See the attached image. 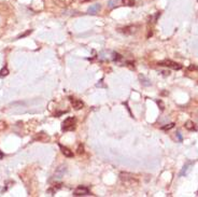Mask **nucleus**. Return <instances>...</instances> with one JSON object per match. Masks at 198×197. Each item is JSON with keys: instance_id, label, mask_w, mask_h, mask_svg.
I'll list each match as a JSON object with an SVG mask.
<instances>
[{"instance_id": "obj_1", "label": "nucleus", "mask_w": 198, "mask_h": 197, "mask_svg": "<svg viewBox=\"0 0 198 197\" xmlns=\"http://www.w3.org/2000/svg\"><path fill=\"white\" fill-rule=\"evenodd\" d=\"M120 179L121 181L129 187H135V185H138V180L135 178L134 175H131L129 173H120Z\"/></svg>"}, {"instance_id": "obj_2", "label": "nucleus", "mask_w": 198, "mask_h": 197, "mask_svg": "<svg viewBox=\"0 0 198 197\" xmlns=\"http://www.w3.org/2000/svg\"><path fill=\"white\" fill-rule=\"evenodd\" d=\"M75 124H77V120L75 117H68L61 124V129L64 131H70L75 128Z\"/></svg>"}, {"instance_id": "obj_3", "label": "nucleus", "mask_w": 198, "mask_h": 197, "mask_svg": "<svg viewBox=\"0 0 198 197\" xmlns=\"http://www.w3.org/2000/svg\"><path fill=\"white\" fill-rule=\"evenodd\" d=\"M158 66L171 68V69H174V70H181V69H182V65H181V64H178L176 63V61H172V60L170 59H165L163 60V61H159Z\"/></svg>"}, {"instance_id": "obj_4", "label": "nucleus", "mask_w": 198, "mask_h": 197, "mask_svg": "<svg viewBox=\"0 0 198 197\" xmlns=\"http://www.w3.org/2000/svg\"><path fill=\"white\" fill-rule=\"evenodd\" d=\"M89 194H91V192H89V187H83V185H80L73 191L74 196H86V195H89Z\"/></svg>"}, {"instance_id": "obj_5", "label": "nucleus", "mask_w": 198, "mask_h": 197, "mask_svg": "<svg viewBox=\"0 0 198 197\" xmlns=\"http://www.w3.org/2000/svg\"><path fill=\"white\" fill-rule=\"evenodd\" d=\"M70 101L74 110H81L82 108L84 107V102L82 101V100H80V99H75L70 97Z\"/></svg>"}, {"instance_id": "obj_6", "label": "nucleus", "mask_w": 198, "mask_h": 197, "mask_svg": "<svg viewBox=\"0 0 198 197\" xmlns=\"http://www.w3.org/2000/svg\"><path fill=\"white\" fill-rule=\"evenodd\" d=\"M59 149L60 151H61V153H63L66 157H73V152L71 151L70 149H68L67 147H64V145L59 144Z\"/></svg>"}, {"instance_id": "obj_7", "label": "nucleus", "mask_w": 198, "mask_h": 197, "mask_svg": "<svg viewBox=\"0 0 198 197\" xmlns=\"http://www.w3.org/2000/svg\"><path fill=\"white\" fill-rule=\"evenodd\" d=\"M135 29H136L135 26H126V27L120 28V31L125 34V35H131V34H134L135 32Z\"/></svg>"}, {"instance_id": "obj_8", "label": "nucleus", "mask_w": 198, "mask_h": 197, "mask_svg": "<svg viewBox=\"0 0 198 197\" xmlns=\"http://www.w3.org/2000/svg\"><path fill=\"white\" fill-rule=\"evenodd\" d=\"M192 164H193L192 162H188V164L184 165V167L182 168V170H181V173H180V177H183V176H186V175H188V171L191 170Z\"/></svg>"}, {"instance_id": "obj_9", "label": "nucleus", "mask_w": 198, "mask_h": 197, "mask_svg": "<svg viewBox=\"0 0 198 197\" xmlns=\"http://www.w3.org/2000/svg\"><path fill=\"white\" fill-rule=\"evenodd\" d=\"M101 9V6L100 4H93V6H91V7L89 8V10H87V12H89V14H96V13H98L99 10Z\"/></svg>"}, {"instance_id": "obj_10", "label": "nucleus", "mask_w": 198, "mask_h": 197, "mask_svg": "<svg viewBox=\"0 0 198 197\" xmlns=\"http://www.w3.org/2000/svg\"><path fill=\"white\" fill-rule=\"evenodd\" d=\"M55 3H57L58 6H63V7H67V6H70L74 0H54Z\"/></svg>"}, {"instance_id": "obj_11", "label": "nucleus", "mask_w": 198, "mask_h": 197, "mask_svg": "<svg viewBox=\"0 0 198 197\" xmlns=\"http://www.w3.org/2000/svg\"><path fill=\"white\" fill-rule=\"evenodd\" d=\"M49 139H50L49 136H46L44 133H40L38 136L35 137V140H39V141H42V142H45V141H47Z\"/></svg>"}, {"instance_id": "obj_12", "label": "nucleus", "mask_w": 198, "mask_h": 197, "mask_svg": "<svg viewBox=\"0 0 198 197\" xmlns=\"http://www.w3.org/2000/svg\"><path fill=\"white\" fill-rule=\"evenodd\" d=\"M184 127H185L188 130H196L194 122H192V121H188V122L185 123V125H184Z\"/></svg>"}, {"instance_id": "obj_13", "label": "nucleus", "mask_w": 198, "mask_h": 197, "mask_svg": "<svg viewBox=\"0 0 198 197\" xmlns=\"http://www.w3.org/2000/svg\"><path fill=\"white\" fill-rule=\"evenodd\" d=\"M123 4L127 6V7H132L135 6V0H122Z\"/></svg>"}, {"instance_id": "obj_14", "label": "nucleus", "mask_w": 198, "mask_h": 197, "mask_svg": "<svg viewBox=\"0 0 198 197\" xmlns=\"http://www.w3.org/2000/svg\"><path fill=\"white\" fill-rule=\"evenodd\" d=\"M117 3H119V0H109V2H108V7L114 8Z\"/></svg>"}, {"instance_id": "obj_15", "label": "nucleus", "mask_w": 198, "mask_h": 197, "mask_svg": "<svg viewBox=\"0 0 198 197\" xmlns=\"http://www.w3.org/2000/svg\"><path fill=\"white\" fill-rule=\"evenodd\" d=\"M174 125H176L174 123L167 124V125H165V126L162 127V130H169V129H171V128H173V127H174Z\"/></svg>"}, {"instance_id": "obj_16", "label": "nucleus", "mask_w": 198, "mask_h": 197, "mask_svg": "<svg viewBox=\"0 0 198 197\" xmlns=\"http://www.w3.org/2000/svg\"><path fill=\"white\" fill-rule=\"evenodd\" d=\"M8 74H9V70H8L7 67H3L0 70V75H1V77H6Z\"/></svg>"}, {"instance_id": "obj_17", "label": "nucleus", "mask_w": 198, "mask_h": 197, "mask_svg": "<svg viewBox=\"0 0 198 197\" xmlns=\"http://www.w3.org/2000/svg\"><path fill=\"white\" fill-rule=\"evenodd\" d=\"M113 60L114 61H119V60H122L123 59V56L121 55V54H119V53H114L113 54Z\"/></svg>"}, {"instance_id": "obj_18", "label": "nucleus", "mask_w": 198, "mask_h": 197, "mask_svg": "<svg viewBox=\"0 0 198 197\" xmlns=\"http://www.w3.org/2000/svg\"><path fill=\"white\" fill-rule=\"evenodd\" d=\"M31 32H32V30H31V29H30V30H27V31H26V32H24V34H22V35H20V36H18V37H17V39L25 38V37H27V36H28V35H30Z\"/></svg>"}, {"instance_id": "obj_19", "label": "nucleus", "mask_w": 198, "mask_h": 197, "mask_svg": "<svg viewBox=\"0 0 198 197\" xmlns=\"http://www.w3.org/2000/svg\"><path fill=\"white\" fill-rule=\"evenodd\" d=\"M77 151H78V154H83V153H84V145H83V144H79V147H78V150H77Z\"/></svg>"}, {"instance_id": "obj_20", "label": "nucleus", "mask_w": 198, "mask_h": 197, "mask_svg": "<svg viewBox=\"0 0 198 197\" xmlns=\"http://www.w3.org/2000/svg\"><path fill=\"white\" fill-rule=\"evenodd\" d=\"M188 70L190 71H192V70L198 71V66H196V65H191V66L188 67Z\"/></svg>"}, {"instance_id": "obj_21", "label": "nucleus", "mask_w": 198, "mask_h": 197, "mask_svg": "<svg viewBox=\"0 0 198 197\" xmlns=\"http://www.w3.org/2000/svg\"><path fill=\"white\" fill-rule=\"evenodd\" d=\"M157 105H158V107H160V110L165 109V106H164V103L162 100H157Z\"/></svg>"}, {"instance_id": "obj_22", "label": "nucleus", "mask_w": 198, "mask_h": 197, "mask_svg": "<svg viewBox=\"0 0 198 197\" xmlns=\"http://www.w3.org/2000/svg\"><path fill=\"white\" fill-rule=\"evenodd\" d=\"M3 128H7V123L0 122V129H3Z\"/></svg>"}, {"instance_id": "obj_23", "label": "nucleus", "mask_w": 198, "mask_h": 197, "mask_svg": "<svg viewBox=\"0 0 198 197\" xmlns=\"http://www.w3.org/2000/svg\"><path fill=\"white\" fill-rule=\"evenodd\" d=\"M177 137L179 139V141H182V136L180 135V133H177Z\"/></svg>"}, {"instance_id": "obj_24", "label": "nucleus", "mask_w": 198, "mask_h": 197, "mask_svg": "<svg viewBox=\"0 0 198 197\" xmlns=\"http://www.w3.org/2000/svg\"><path fill=\"white\" fill-rule=\"evenodd\" d=\"M3 156H4V154H3V153H2L1 151H0V159H3Z\"/></svg>"}, {"instance_id": "obj_25", "label": "nucleus", "mask_w": 198, "mask_h": 197, "mask_svg": "<svg viewBox=\"0 0 198 197\" xmlns=\"http://www.w3.org/2000/svg\"><path fill=\"white\" fill-rule=\"evenodd\" d=\"M81 2H87V1H89V0H80Z\"/></svg>"}]
</instances>
